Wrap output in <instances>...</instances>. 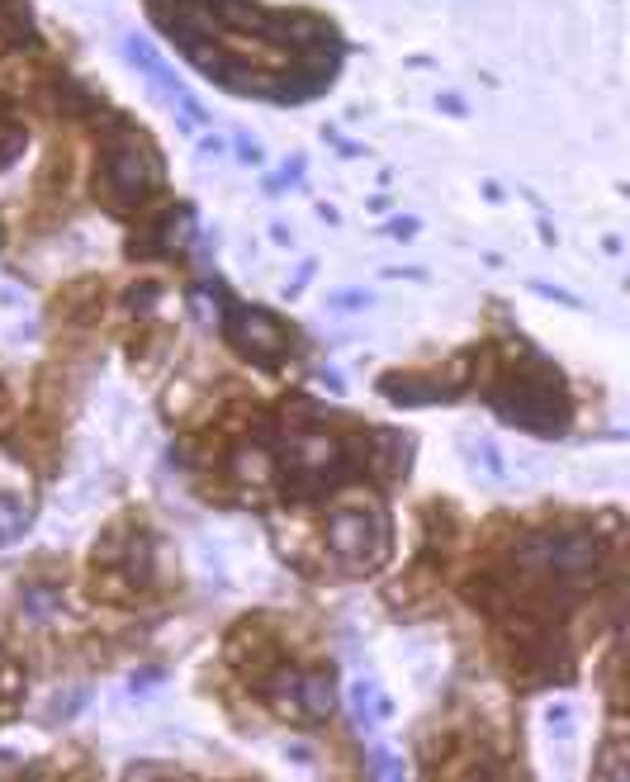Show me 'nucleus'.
Listing matches in <instances>:
<instances>
[{"instance_id": "obj_1", "label": "nucleus", "mask_w": 630, "mask_h": 782, "mask_svg": "<svg viewBox=\"0 0 630 782\" xmlns=\"http://www.w3.org/2000/svg\"><path fill=\"white\" fill-rule=\"evenodd\" d=\"M156 186H162V156L152 152V142L142 134L119 128V134L104 142V156H100V176H96L100 200L110 204L114 214H128V209H138Z\"/></svg>"}, {"instance_id": "obj_2", "label": "nucleus", "mask_w": 630, "mask_h": 782, "mask_svg": "<svg viewBox=\"0 0 630 782\" xmlns=\"http://www.w3.org/2000/svg\"><path fill=\"white\" fill-rule=\"evenodd\" d=\"M521 559H527L531 569L550 573V579L574 583L597 569L602 545H597V537H588V531H541V537H531L521 545Z\"/></svg>"}, {"instance_id": "obj_3", "label": "nucleus", "mask_w": 630, "mask_h": 782, "mask_svg": "<svg viewBox=\"0 0 630 782\" xmlns=\"http://www.w3.org/2000/svg\"><path fill=\"white\" fill-rule=\"evenodd\" d=\"M493 403H497V413L512 417L517 427H531V432H541V437L564 432V399H559L555 375H541V380L517 375L503 394H493Z\"/></svg>"}, {"instance_id": "obj_4", "label": "nucleus", "mask_w": 630, "mask_h": 782, "mask_svg": "<svg viewBox=\"0 0 630 782\" xmlns=\"http://www.w3.org/2000/svg\"><path fill=\"white\" fill-rule=\"evenodd\" d=\"M327 545H332V555L351 569L379 565V559H385V521L375 513H356V507L332 513V521H327Z\"/></svg>"}, {"instance_id": "obj_5", "label": "nucleus", "mask_w": 630, "mask_h": 782, "mask_svg": "<svg viewBox=\"0 0 630 782\" xmlns=\"http://www.w3.org/2000/svg\"><path fill=\"white\" fill-rule=\"evenodd\" d=\"M228 337L232 346L242 351V356H252L256 365H275L290 351V332H285V323L275 318L266 308H238L228 318Z\"/></svg>"}, {"instance_id": "obj_6", "label": "nucleus", "mask_w": 630, "mask_h": 782, "mask_svg": "<svg viewBox=\"0 0 630 782\" xmlns=\"http://www.w3.org/2000/svg\"><path fill=\"white\" fill-rule=\"evenodd\" d=\"M270 697L275 711L285 716H304V721H323L332 711V678L327 673H275L270 678Z\"/></svg>"}, {"instance_id": "obj_7", "label": "nucleus", "mask_w": 630, "mask_h": 782, "mask_svg": "<svg viewBox=\"0 0 630 782\" xmlns=\"http://www.w3.org/2000/svg\"><path fill=\"white\" fill-rule=\"evenodd\" d=\"M124 52H128V62H134V67H138L142 76H148V81H152L156 90H162V96H166L171 104H176L180 114H186V128H200V124L209 119V114H204V104L194 100L190 90L176 81V76H171V67H166L162 58H156V52H152L148 43H142V38H124Z\"/></svg>"}, {"instance_id": "obj_8", "label": "nucleus", "mask_w": 630, "mask_h": 782, "mask_svg": "<svg viewBox=\"0 0 630 782\" xmlns=\"http://www.w3.org/2000/svg\"><path fill=\"white\" fill-rule=\"evenodd\" d=\"M24 521H29V499H20V493H0V545L15 541L24 531Z\"/></svg>"}, {"instance_id": "obj_9", "label": "nucleus", "mask_w": 630, "mask_h": 782, "mask_svg": "<svg viewBox=\"0 0 630 782\" xmlns=\"http://www.w3.org/2000/svg\"><path fill=\"white\" fill-rule=\"evenodd\" d=\"M20 607L29 611L34 621H48L52 611H62V597L52 593V589H24V597H20Z\"/></svg>"}, {"instance_id": "obj_10", "label": "nucleus", "mask_w": 630, "mask_h": 782, "mask_svg": "<svg viewBox=\"0 0 630 782\" xmlns=\"http://www.w3.org/2000/svg\"><path fill=\"white\" fill-rule=\"evenodd\" d=\"M238 152H242V162H261V142H252V138H238Z\"/></svg>"}, {"instance_id": "obj_11", "label": "nucleus", "mask_w": 630, "mask_h": 782, "mask_svg": "<svg viewBox=\"0 0 630 782\" xmlns=\"http://www.w3.org/2000/svg\"><path fill=\"white\" fill-rule=\"evenodd\" d=\"M389 232H393V238H413V232H417V224H413V218H399V224H393Z\"/></svg>"}, {"instance_id": "obj_12", "label": "nucleus", "mask_w": 630, "mask_h": 782, "mask_svg": "<svg viewBox=\"0 0 630 782\" xmlns=\"http://www.w3.org/2000/svg\"><path fill=\"white\" fill-rule=\"evenodd\" d=\"M0 683H5V664H0ZM0 693H5V688H0Z\"/></svg>"}, {"instance_id": "obj_13", "label": "nucleus", "mask_w": 630, "mask_h": 782, "mask_svg": "<svg viewBox=\"0 0 630 782\" xmlns=\"http://www.w3.org/2000/svg\"><path fill=\"white\" fill-rule=\"evenodd\" d=\"M0 5H5V0H0Z\"/></svg>"}]
</instances>
